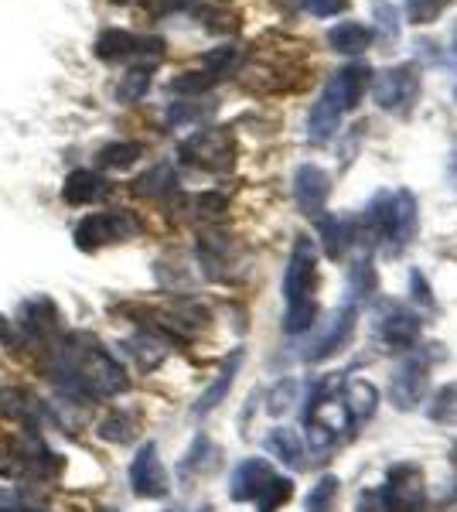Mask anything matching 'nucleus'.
Wrapping results in <instances>:
<instances>
[{"mask_svg":"<svg viewBox=\"0 0 457 512\" xmlns=\"http://www.w3.org/2000/svg\"><path fill=\"white\" fill-rule=\"evenodd\" d=\"M48 379L76 400H113L130 390V376L99 342L86 335H69L52 352L45 366Z\"/></svg>","mask_w":457,"mask_h":512,"instance_id":"1","label":"nucleus"},{"mask_svg":"<svg viewBox=\"0 0 457 512\" xmlns=\"http://www.w3.org/2000/svg\"><path fill=\"white\" fill-rule=\"evenodd\" d=\"M318 250H314L311 236H297L294 253H290L287 274H284V297H287V315L284 332L301 335L318 318Z\"/></svg>","mask_w":457,"mask_h":512,"instance_id":"2","label":"nucleus"},{"mask_svg":"<svg viewBox=\"0 0 457 512\" xmlns=\"http://www.w3.org/2000/svg\"><path fill=\"white\" fill-rule=\"evenodd\" d=\"M236 137H232L229 127H205L195 130L188 140H181L178 158L191 164V168H202L209 175H226V171L236 168Z\"/></svg>","mask_w":457,"mask_h":512,"instance_id":"3","label":"nucleus"},{"mask_svg":"<svg viewBox=\"0 0 457 512\" xmlns=\"http://www.w3.org/2000/svg\"><path fill=\"white\" fill-rule=\"evenodd\" d=\"M372 96L386 113H406L413 110V103L420 99V65L417 62H400L389 69L376 72L372 79Z\"/></svg>","mask_w":457,"mask_h":512,"instance_id":"4","label":"nucleus"},{"mask_svg":"<svg viewBox=\"0 0 457 512\" xmlns=\"http://www.w3.org/2000/svg\"><path fill=\"white\" fill-rule=\"evenodd\" d=\"M140 233V219L127 209H113V212H93L76 226V246L82 253H96L103 246L113 243H127L130 236Z\"/></svg>","mask_w":457,"mask_h":512,"instance_id":"5","label":"nucleus"},{"mask_svg":"<svg viewBox=\"0 0 457 512\" xmlns=\"http://www.w3.org/2000/svg\"><path fill=\"white\" fill-rule=\"evenodd\" d=\"M96 59L103 62H134L140 65H154L164 59V41L161 38H140L134 31L110 28L96 38Z\"/></svg>","mask_w":457,"mask_h":512,"instance_id":"6","label":"nucleus"},{"mask_svg":"<svg viewBox=\"0 0 457 512\" xmlns=\"http://www.w3.org/2000/svg\"><path fill=\"white\" fill-rule=\"evenodd\" d=\"M423 472L420 465L400 461L386 472V482L376 492L382 512H417L423 506Z\"/></svg>","mask_w":457,"mask_h":512,"instance_id":"7","label":"nucleus"},{"mask_svg":"<svg viewBox=\"0 0 457 512\" xmlns=\"http://www.w3.org/2000/svg\"><path fill=\"white\" fill-rule=\"evenodd\" d=\"M130 489L137 499H164L171 489L168 472H164V461L157 454V444L147 441L137 448V458L130 461Z\"/></svg>","mask_w":457,"mask_h":512,"instance_id":"8","label":"nucleus"},{"mask_svg":"<svg viewBox=\"0 0 457 512\" xmlns=\"http://www.w3.org/2000/svg\"><path fill=\"white\" fill-rule=\"evenodd\" d=\"M420 325L423 321L417 311L403 308V304H396V301H386L376 311V332L389 349H400V352L413 349L420 338Z\"/></svg>","mask_w":457,"mask_h":512,"instance_id":"9","label":"nucleus"},{"mask_svg":"<svg viewBox=\"0 0 457 512\" xmlns=\"http://www.w3.org/2000/svg\"><path fill=\"white\" fill-rule=\"evenodd\" d=\"M427 386H430V359H423V355H410V359L396 369L393 383H389V396H393V403L400 410H413L423 403Z\"/></svg>","mask_w":457,"mask_h":512,"instance_id":"10","label":"nucleus"},{"mask_svg":"<svg viewBox=\"0 0 457 512\" xmlns=\"http://www.w3.org/2000/svg\"><path fill=\"white\" fill-rule=\"evenodd\" d=\"M328 195H331V175L324 168H318V164H301V168L294 171V198L304 216H311V219L324 216Z\"/></svg>","mask_w":457,"mask_h":512,"instance_id":"11","label":"nucleus"},{"mask_svg":"<svg viewBox=\"0 0 457 512\" xmlns=\"http://www.w3.org/2000/svg\"><path fill=\"white\" fill-rule=\"evenodd\" d=\"M372 76H376V72H372L365 62H352V65H345V69L331 72L324 93H328L338 106H342V113H352L355 106L362 103L365 89L372 86Z\"/></svg>","mask_w":457,"mask_h":512,"instance_id":"12","label":"nucleus"},{"mask_svg":"<svg viewBox=\"0 0 457 512\" xmlns=\"http://www.w3.org/2000/svg\"><path fill=\"white\" fill-rule=\"evenodd\" d=\"M355 304H345L342 311H335V318L328 321V328L318 335V342L311 345V349L304 352V359L307 362H324V359H331L335 352H342L348 342H352V335H355Z\"/></svg>","mask_w":457,"mask_h":512,"instance_id":"13","label":"nucleus"},{"mask_svg":"<svg viewBox=\"0 0 457 512\" xmlns=\"http://www.w3.org/2000/svg\"><path fill=\"white\" fill-rule=\"evenodd\" d=\"M277 475L267 458H246L236 465V472L229 478V495L232 502H256L260 492L270 485V478Z\"/></svg>","mask_w":457,"mask_h":512,"instance_id":"14","label":"nucleus"},{"mask_svg":"<svg viewBox=\"0 0 457 512\" xmlns=\"http://www.w3.org/2000/svg\"><path fill=\"white\" fill-rule=\"evenodd\" d=\"M58 321H62V311L52 297H31L21 304V328L35 342H48L58 332Z\"/></svg>","mask_w":457,"mask_h":512,"instance_id":"15","label":"nucleus"},{"mask_svg":"<svg viewBox=\"0 0 457 512\" xmlns=\"http://www.w3.org/2000/svg\"><path fill=\"white\" fill-rule=\"evenodd\" d=\"M0 417L35 431L38 417H41L38 396L31 390H24V386H0Z\"/></svg>","mask_w":457,"mask_h":512,"instance_id":"16","label":"nucleus"},{"mask_svg":"<svg viewBox=\"0 0 457 512\" xmlns=\"http://www.w3.org/2000/svg\"><path fill=\"white\" fill-rule=\"evenodd\" d=\"M342 106L335 103L328 93L318 96V103L311 106V113H307V140H311L314 147H324L331 137L338 134V127H342Z\"/></svg>","mask_w":457,"mask_h":512,"instance_id":"17","label":"nucleus"},{"mask_svg":"<svg viewBox=\"0 0 457 512\" xmlns=\"http://www.w3.org/2000/svg\"><path fill=\"white\" fill-rule=\"evenodd\" d=\"M239 366H243V352L236 349L226 362H222V369H219V376H215V383H212L202 396H198V403L191 407V417H209L212 410L219 407L222 400H226L229 390H232V383H236Z\"/></svg>","mask_w":457,"mask_h":512,"instance_id":"18","label":"nucleus"},{"mask_svg":"<svg viewBox=\"0 0 457 512\" xmlns=\"http://www.w3.org/2000/svg\"><path fill=\"white\" fill-rule=\"evenodd\" d=\"M106 195H110V181L99 175V171H72L62 185L65 205H93Z\"/></svg>","mask_w":457,"mask_h":512,"instance_id":"19","label":"nucleus"},{"mask_svg":"<svg viewBox=\"0 0 457 512\" xmlns=\"http://www.w3.org/2000/svg\"><path fill=\"white\" fill-rule=\"evenodd\" d=\"M420 229V212H417V198L410 192H396V216H393V239H389V253H403L413 243Z\"/></svg>","mask_w":457,"mask_h":512,"instance_id":"20","label":"nucleus"},{"mask_svg":"<svg viewBox=\"0 0 457 512\" xmlns=\"http://www.w3.org/2000/svg\"><path fill=\"white\" fill-rule=\"evenodd\" d=\"M342 407H345V417H348V424H352V427L372 420V414H376V407H379L376 386L365 383V379H352V383L345 386V393H342Z\"/></svg>","mask_w":457,"mask_h":512,"instance_id":"21","label":"nucleus"},{"mask_svg":"<svg viewBox=\"0 0 457 512\" xmlns=\"http://www.w3.org/2000/svg\"><path fill=\"white\" fill-rule=\"evenodd\" d=\"M318 236L328 260H342L348 246L355 243V222L345 216H318Z\"/></svg>","mask_w":457,"mask_h":512,"instance_id":"22","label":"nucleus"},{"mask_svg":"<svg viewBox=\"0 0 457 512\" xmlns=\"http://www.w3.org/2000/svg\"><path fill=\"white\" fill-rule=\"evenodd\" d=\"M376 38V31L365 28L359 21H338L328 28V45L335 48L338 55H365Z\"/></svg>","mask_w":457,"mask_h":512,"instance_id":"23","label":"nucleus"},{"mask_svg":"<svg viewBox=\"0 0 457 512\" xmlns=\"http://www.w3.org/2000/svg\"><path fill=\"white\" fill-rule=\"evenodd\" d=\"M267 451L273 454V458L284 461V465L294 468V472H301V468L307 465L301 437L290 431V427H273V431L267 434Z\"/></svg>","mask_w":457,"mask_h":512,"instance_id":"24","label":"nucleus"},{"mask_svg":"<svg viewBox=\"0 0 457 512\" xmlns=\"http://www.w3.org/2000/svg\"><path fill=\"white\" fill-rule=\"evenodd\" d=\"M140 154H144V144H137V140H116V144L99 147L96 164L110 171H127L140 161Z\"/></svg>","mask_w":457,"mask_h":512,"instance_id":"25","label":"nucleus"},{"mask_svg":"<svg viewBox=\"0 0 457 512\" xmlns=\"http://www.w3.org/2000/svg\"><path fill=\"white\" fill-rule=\"evenodd\" d=\"M379 291V277H376V267H372V260L365 256V260L355 263L352 270H348V294H352V301H372Z\"/></svg>","mask_w":457,"mask_h":512,"instance_id":"26","label":"nucleus"},{"mask_svg":"<svg viewBox=\"0 0 457 512\" xmlns=\"http://www.w3.org/2000/svg\"><path fill=\"white\" fill-rule=\"evenodd\" d=\"M137 434V414L130 410H110V417L99 420V437L113 444H130Z\"/></svg>","mask_w":457,"mask_h":512,"instance_id":"27","label":"nucleus"},{"mask_svg":"<svg viewBox=\"0 0 457 512\" xmlns=\"http://www.w3.org/2000/svg\"><path fill=\"white\" fill-rule=\"evenodd\" d=\"M372 21H376V31L386 45H396L403 35V21H400V11H396L393 0H372Z\"/></svg>","mask_w":457,"mask_h":512,"instance_id":"28","label":"nucleus"},{"mask_svg":"<svg viewBox=\"0 0 457 512\" xmlns=\"http://www.w3.org/2000/svg\"><path fill=\"white\" fill-rule=\"evenodd\" d=\"M151 76H154V65H134V69L120 79V86H116V99H120V103H137V99H144L147 89H151Z\"/></svg>","mask_w":457,"mask_h":512,"instance_id":"29","label":"nucleus"},{"mask_svg":"<svg viewBox=\"0 0 457 512\" xmlns=\"http://www.w3.org/2000/svg\"><path fill=\"white\" fill-rule=\"evenodd\" d=\"M174 185H178L174 168H168V164H157V168H151L147 175H140L134 181V192L144 195V198H161V195H168Z\"/></svg>","mask_w":457,"mask_h":512,"instance_id":"30","label":"nucleus"},{"mask_svg":"<svg viewBox=\"0 0 457 512\" xmlns=\"http://www.w3.org/2000/svg\"><path fill=\"white\" fill-rule=\"evenodd\" d=\"M215 82H222V79L212 76L209 69H198V72H181V76H174L168 82V89L178 96H202V93H209Z\"/></svg>","mask_w":457,"mask_h":512,"instance_id":"31","label":"nucleus"},{"mask_svg":"<svg viewBox=\"0 0 457 512\" xmlns=\"http://www.w3.org/2000/svg\"><path fill=\"white\" fill-rule=\"evenodd\" d=\"M338 475H321L318 485H311L307 492V512H335L338 502Z\"/></svg>","mask_w":457,"mask_h":512,"instance_id":"32","label":"nucleus"},{"mask_svg":"<svg viewBox=\"0 0 457 512\" xmlns=\"http://www.w3.org/2000/svg\"><path fill=\"white\" fill-rule=\"evenodd\" d=\"M294 499V482L284 475H273L270 485L260 492V499H256V509L260 512H277L280 506H287V502Z\"/></svg>","mask_w":457,"mask_h":512,"instance_id":"33","label":"nucleus"},{"mask_svg":"<svg viewBox=\"0 0 457 512\" xmlns=\"http://www.w3.org/2000/svg\"><path fill=\"white\" fill-rule=\"evenodd\" d=\"M127 349L137 359L140 369H154L157 362L164 359V342H161V338H154V335H137L134 342H127Z\"/></svg>","mask_w":457,"mask_h":512,"instance_id":"34","label":"nucleus"},{"mask_svg":"<svg viewBox=\"0 0 457 512\" xmlns=\"http://www.w3.org/2000/svg\"><path fill=\"white\" fill-rule=\"evenodd\" d=\"M451 4L454 0H406V18L423 28V24H434Z\"/></svg>","mask_w":457,"mask_h":512,"instance_id":"35","label":"nucleus"},{"mask_svg":"<svg viewBox=\"0 0 457 512\" xmlns=\"http://www.w3.org/2000/svg\"><path fill=\"white\" fill-rule=\"evenodd\" d=\"M430 420L437 424H457V383H447L437 390L434 403H430Z\"/></svg>","mask_w":457,"mask_h":512,"instance_id":"36","label":"nucleus"},{"mask_svg":"<svg viewBox=\"0 0 457 512\" xmlns=\"http://www.w3.org/2000/svg\"><path fill=\"white\" fill-rule=\"evenodd\" d=\"M294 396H297V383H294V379H280V383L270 390V403H267V410H270L273 417L287 414L290 403H294Z\"/></svg>","mask_w":457,"mask_h":512,"instance_id":"37","label":"nucleus"},{"mask_svg":"<svg viewBox=\"0 0 457 512\" xmlns=\"http://www.w3.org/2000/svg\"><path fill=\"white\" fill-rule=\"evenodd\" d=\"M215 113V103H205V106H191V103H174L168 110V120L174 127H181V123H195V120H205Z\"/></svg>","mask_w":457,"mask_h":512,"instance_id":"38","label":"nucleus"},{"mask_svg":"<svg viewBox=\"0 0 457 512\" xmlns=\"http://www.w3.org/2000/svg\"><path fill=\"white\" fill-rule=\"evenodd\" d=\"M195 209H198V216H205V219H219L222 212L229 209V202H226V195H219V192H205L195 198Z\"/></svg>","mask_w":457,"mask_h":512,"instance_id":"39","label":"nucleus"},{"mask_svg":"<svg viewBox=\"0 0 457 512\" xmlns=\"http://www.w3.org/2000/svg\"><path fill=\"white\" fill-rule=\"evenodd\" d=\"M304 7L314 18H338L352 7V0H304Z\"/></svg>","mask_w":457,"mask_h":512,"instance_id":"40","label":"nucleus"},{"mask_svg":"<svg viewBox=\"0 0 457 512\" xmlns=\"http://www.w3.org/2000/svg\"><path fill=\"white\" fill-rule=\"evenodd\" d=\"M410 294H413V301H417L423 311H434V308H437L434 294H430L427 277H423L420 270H413V274H410Z\"/></svg>","mask_w":457,"mask_h":512,"instance_id":"41","label":"nucleus"},{"mask_svg":"<svg viewBox=\"0 0 457 512\" xmlns=\"http://www.w3.org/2000/svg\"><path fill=\"white\" fill-rule=\"evenodd\" d=\"M0 345H4V349H18L21 345V335L14 332V325L4 315H0Z\"/></svg>","mask_w":457,"mask_h":512,"instance_id":"42","label":"nucleus"},{"mask_svg":"<svg viewBox=\"0 0 457 512\" xmlns=\"http://www.w3.org/2000/svg\"><path fill=\"white\" fill-rule=\"evenodd\" d=\"M359 512H382L379 499H376V492H365V495H362V499H359Z\"/></svg>","mask_w":457,"mask_h":512,"instance_id":"43","label":"nucleus"},{"mask_svg":"<svg viewBox=\"0 0 457 512\" xmlns=\"http://www.w3.org/2000/svg\"><path fill=\"white\" fill-rule=\"evenodd\" d=\"M18 499H21L18 492H14V489H7V485H0V509H7V506H18Z\"/></svg>","mask_w":457,"mask_h":512,"instance_id":"44","label":"nucleus"},{"mask_svg":"<svg viewBox=\"0 0 457 512\" xmlns=\"http://www.w3.org/2000/svg\"><path fill=\"white\" fill-rule=\"evenodd\" d=\"M447 178H451V185L457 188V140H454L451 154H447Z\"/></svg>","mask_w":457,"mask_h":512,"instance_id":"45","label":"nucleus"},{"mask_svg":"<svg viewBox=\"0 0 457 512\" xmlns=\"http://www.w3.org/2000/svg\"><path fill=\"white\" fill-rule=\"evenodd\" d=\"M451 55L457 59V21H454V35H451Z\"/></svg>","mask_w":457,"mask_h":512,"instance_id":"46","label":"nucleus"},{"mask_svg":"<svg viewBox=\"0 0 457 512\" xmlns=\"http://www.w3.org/2000/svg\"><path fill=\"white\" fill-rule=\"evenodd\" d=\"M198 512H212V506H202V509H198Z\"/></svg>","mask_w":457,"mask_h":512,"instance_id":"47","label":"nucleus"},{"mask_svg":"<svg viewBox=\"0 0 457 512\" xmlns=\"http://www.w3.org/2000/svg\"><path fill=\"white\" fill-rule=\"evenodd\" d=\"M106 512H120V509H106Z\"/></svg>","mask_w":457,"mask_h":512,"instance_id":"48","label":"nucleus"},{"mask_svg":"<svg viewBox=\"0 0 457 512\" xmlns=\"http://www.w3.org/2000/svg\"><path fill=\"white\" fill-rule=\"evenodd\" d=\"M113 4H123V0H113Z\"/></svg>","mask_w":457,"mask_h":512,"instance_id":"49","label":"nucleus"},{"mask_svg":"<svg viewBox=\"0 0 457 512\" xmlns=\"http://www.w3.org/2000/svg\"><path fill=\"white\" fill-rule=\"evenodd\" d=\"M454 461H457V448H454Z\"/></svg>","mask_w":457,"mask_h":512,"instance_id":"50","label":"nucleus"},{"mask_svg":"<svg viewBox=\"0 0 457 512\" xmlns=\"http://www.w3.org/2000/svg\"><path fill=\"white\" fill-rule=\"evenodd\" d=\"M454 99H457V89H454Z\"/></svg>","mask_w":457,"mask_h":512,"instance_id":"51","label":"nucleus"},{"mask_svg":"<svg viewBox=\"0 0 457 512\" xmlns=\"http://www.w3.org/2000/svg\"><path fill=\"white\" fill-rule=\"evenodd\" d=\"M168 512H174V509H168Z\"/></svg>","mask_w":457,"mask_h":512,"instance_id":"52","label":"nucleus"}]
</instances>
